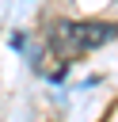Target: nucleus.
Segmentation results:
<instances>
[{
    "mask_svg": "<svg viewBox=\"0 0 118 122\" xmlns=\"http://www.w3.org/2000/svg\"><path fill=\"white\" fill-rule=\"evenodd\" d=\"M118 38V23H57L53 34H49V50L69 61V57H80V53H91L107 42Z\"/></svg>",
    "mask_w": 118,
    "mask_h": 122,
    "instance_id": "nucleus-1",
    "label": "nucleus"
}]
</instances>
